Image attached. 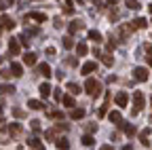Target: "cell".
<instances>
[{
    "label": "cell",
    "instance_id": "cell-11",
    "mask_svg": "<svg viewBox=\"0 0 152 150\" xmlns=\"http://www.w3.org/2000/svg\"><path fill=\"white\" fill-rule=\"evenodd\" d=\"M26 19H36V21H40V23H45L47 21V15L45 13H32V15H28Z\"/></svg>",
    "mask_w": 152,
    "mask_h": 150
},
{
    "label": "cell",
    "instance_id": "cell-6",
    "mask_svg": "<svg viewBox=\"0 0 152 150\" xmlns=\"http://www.w3.org/2000/svg\"><path fill=\"white\" fill-rule=\"evenodd\" d=\"M127 102H129L127 91H121L118 95H116V106H118V108H125V106H127Z\"/></svg>",
    "mask_w": 152,
    "mask_h": 150
},
{
    "label": "cell",
    "instance_id": "cell-33",
    "mask_svg": "<svg viewBox=\"0 0 152 150\" xmlns=\"http://www.w3.org/2000/svg\"><path fill=\"white\" fill-rule=\"evenodd\" d=\"M127 7L135 11V9H140V2H137V0H127Z\"/></svg>",
    "mask_w": 152,
    "mask_h": 150
},
{
    "label": "cell",
    "instance_id": "cell-47",
    "mask_svg": "<svg viewBox=\"0 0 152 150\" xmlns=\"http://www.w3.org/2000/svg\"><path fill=\"white\" fill-rule=\"evenodd\" d=\"M148 9H150V13H152V4H150V7H148Z\"/></svg>",
    "mask_w": 152,
    "mask_h": 150
},
{
    "label": "cell",
    "instance_id": "cell-4",
    "mask_svg": "<svg viewBox=\"0 0 152 150\" xmlns=\"http://www.w3.org/2000/svg\"><path fill=\"white\" fill-rule=\"evenodd\" d=\"M0 26H2L4 30H13L15 28V21L11 19L9 15H2V17H0Z\"/></svg>",
    "mask_w": 152,
    "mask_h": 150
},
{
    "label": "cell",
    "instance_id": "cell-15",
    "mask_svg": "<svg viewBox=\"0 0 152 150\" xmlns=\"http://www.w3.org/2000/svg\"><path fill=\"white\" fill-rule=\"evenodd\" d=\"M28 108H32V110H45V104L38 102V100H30L28 102Z\"/></svg>",
    "mask_w": 152,
    "mask_h": 150
},
{
    "label": "cell",
    "instance_id": "cell-12",
    "mask_svg": "<svg viewBox=\"0 0 152 150\" xmlns=\"http://www.w3.org/2000/svg\"><path fill=\"white\" fill-rule=\"evenodd\" d=\"M9 53H11V55H17V53H19V42H17V38H11V42H9Z\"/></svg>",
    "mask_w": 152,
    "mask_h": 150
},
{
    "label": "cell",
    "instance_id": "cell-31",
    "mask_svg": "<svg viewBox=\"0 0 152 150\" xmlns=\"http://www.w3.org/2000/svg\"><path fill=\"white\" fill-rule=\"evenodd\" d=\"M83 144H85V146H93V144H95L93 135H85V138H83Z\"/></svg>",
    "mask_w": 152,
    "mask_h": 150
},
{
    "label": "cell",
    "instance_id": "cell-39",
    "mask_svg": "<svg viewBox=\"0 0 152 150\" xmlns=\"http://www.w3.org/2000/svg\"><path fill=\"white\" fill-rule=\"evenodd\" d=\"M114 47H116V45H114V42H112V38H110V42H108V51H114Z\"/></svg>",
    "mask_w": 152,
    "mask_h": 150
},
{
    "label": "cell",
    "instance_id": "cell-20",
    "mask_svg": "<svg viewBox=\"0 0 152 150\" xmlns=\"http://www.w3.org/2000/svg\"><path fill=\"white\" fill-rule=\"evenodd\" d=\"M9 133H11V135H19V133H21V125H19V123H11Z\"/></svg>",
    "mask_w": 152,
    "mask_h": 150
},
{
    "label": "cell",
    "instance_id": "cell-43",
    "mask_svg": "<svg viewBox=\"0 0 152 150\" xmlns=\"http://www.w3.org/2000/svg\"><path fill=\"white\" fill-rule=\"evenodd\" d=\"M99 150H112V146H108V144H106V146H102Z\"/></svg>",
    "mask_w": 152,
    "mask_h": 150
},
{
    "label": "cell",
    "instance_id": "cell-32",
    "mask_svg": "<svg viewBox=\"0 0 152 150\" xmlns=\"http://www.w3.org/2000/svg\"><path fill=\"white\" fill-rule=\"evenodd\" d=\"M102 61H104V66H112V55H102Z\"/></svg>",
    "mask_w": 152,
    "mask_h": 150
},
{
    "label": "cell",
    "instance_id": "cell-45",
    "mask_svg": "<svg viewBox=\"0 0 152 150\" xmlns=\"http://www.w3.org/2000/svg\"><path fill=\"white\" fill-rule=\"evenodd\" d=\"M123 150H133V148H131L129 144H125V146H123Z\"/></svg>",
    "mask_w": 152,
    "mask_h": 150
},
{
    "label": "cell",
    "instance_id": "cell-30",
    "mask_svg": "<svg viewBox=\"0 0 152 150\" xmlns=\"http://www.w3.org/2000/svg\"><path fill=\"white\" fill-rule=\"evenodd\" d=\"M64 47H66V49H72V47H74L72 36H66V38H64Z\"/></svg>",
    "mask_w": 152,
    "mask_h": 150
},
{
    "label": "cell",
    "instance_id": "cell-38",
    "mask_svg": "<svg viewBox=\"0 0 152 150\" xmlns=\"http://www.w3.org/2000/svg\"><path fill=\"white\" fill-rule=\"evenodd\" d=\"M55 100H57V102L61 100V89H55Z\"/></svg>",
    "mask_w": 152,
    "mask_h": 150
},
{
    "label": "cell",
    "instance_id": "cell-53",
    "mask_svg": "<svg viewBox=\"0 0 152 150\" xmlns=\"http://www.w3.org/2000/svg\"><path fill=\"white\" fill-rule=\"evenodd\" d=\"M150 104H152V100H150Z\"/></svg>",
    "mask_w": 152,
    "mask_h": 150
},
{
    "label": "cell",
    "instance_id": "cell-22",
    "mask_svg": "<svg viewBox=\"0 0 152 150\" xmlns=\"http://www.w3.org/2000/svg\"><path fill=\"white\" fill-rule=\"evenodd\" d=\"M78 30H83V21H72L70 23V34H76Z\"/></svg>",
    "mask_w": 152,
    "mask_h": 150
},
{
    "label": "cell",
    "instance_id": "cell-1",
    "mask_svg": "<svg viewBox=\"0 0 152 150\" xmlns=\"http://www.w3.org/2000/svg\"><path fill=\"white\" fill-rule=\"evenodd\" d=\"M85 89H87V93H89V95L97 97L99 93H102V83H99V80H95V78H87Z\"/></svg>",
    "mask_w": 152,
    "mask_h": 150
},
{
    "label": "cell",
    "instance_id": "cell-48",
    "mask_svg": "<svg viewBox=\"0 0 152 150\" xmlns=\"http://www.w3.org/2000/svg\"><path fill=\"white\" fill-rule=\"evenodd\" d=\"M7 2H15V0H7Z\"/></svg>",
    "mask_w": 152,
    "mask_h": 150
},
{
    "label": "cell",
    "instance_id": "cell-14",
    "mask_svg": "<svg viewBox=\"0 0 152 150\" xmlns=\"http://www.w3.org/2000/svg\"><path fill=\"white\" fill-rule=\"evenodd\" d=\"M28 144H30V146H32L34 150H45V144H42L40 140H38V138H32V140H30Z\"/></svg>",
    "mask_w": 152,
    "mask_h": 150
},
{
    "label": "cell",
    "instance_id": "cell-21",
    "mask_svg": "<svg viewBox=\"0 0 152 150\" xmlns=\"http://www.w3.org/2000/svg\"><path fill=\"white\" fill-rule=\"evenodd\" d=\"M61 104H64L66 108H74V97H72V95H64V97H61Z\"/></svg>",
    "mask_w": 152,
    "mask_h": 150
},
{
    "label": "cell",
    "instance_id": "cell-28",
    "mask_svg": "<svg viewBox=\"0 0 152 150\" xmlns=\"http://www.w3.org/2000/svg\"><path fill=\"white\" fill-rule=\"evenodd\" d=\"M13 116H15V119H23L26 112H23L21 108H13Z\"/></svg>",
    "mask_w": 152,
    "mask_h": 150
},
{
    "label": "cell",
    "instance_id": "cell-41",
    "mask_svg": "<svg viewBox=\"0 0 152 150\" xmlns=\"http://www.w3.org/2000/svg\"><path fill=\"white\" fill-rule=\"evenodd\" d=\"M4 9H7V4H4V2H2V0H0V13H2V11H4Z\"/></svg>",
    "mask_w": 152,
    "mask_h": 150
},
{
    "label": "cell",
    "instance_id": "cell-37",
    "mask_svg": "<svg viewBox=\"0 0 152 150\" xmlns=\"http://www.w3.org/2000/svg\"><path fill=\"white\" fill-rule=\"evenodd\" d=\"M53 21H55V28H61V23H64V21H61V17H55Z\"/></svg>",
    "mask_w": 152,
    "mask_h": 150
},
{
    "label": "cell",
    "instance_id": "cell-52",
    "mask_svg": "<svg viewBox=\"0 0 152 150\" xmlns=\"http://www.w3.org/2000/svg\"><path fill=\"white\" fill-rule=\"evenodd\" d=\"M0 34H2V30H0Z\"/></svg>",
    "mask_w": 152,
    "mask_h": 150
},
{
    "label": "cell",
    "instance_id": "cell-24",
    "mask_svg": "<svg viewBox=\"0 0 152 150\" xmlns=\"http://www.w3.org/2000/svg\"><path fill=\"white\" fill-rule=\"evenodd\" d=\"M70 116H72L74 121H78V119H83V116H85V110H83V108H78V110H72V114H70Z\"/></svg>",
    "mask_w": 152,
    "mask_h": 150
},
{
    "label": "cell",
    "instance_id": "cell-35",
    "mask_svg": "<svg viewBox=\"0 0 152 150\" xmlns=\"http://www.w3.org/2000/svg\"><path fill=\"white\" fill-rule=\"evenodd\" d=\"M51 116H53V119H64V112H59V110H53V112H51Z\"/></svg>",
    "mask_w": 152,
    "mask_h": 150
},
{
    "label": "cell",
    "instance_id": "cell-44",
    "mask_svg": "<svg viewBox=\"0 0 152 150\" xmlns=\"http://www.w3.org/2000/svg\"><path fill=\"white\" fill-rule=\"evenodd\" d=\"M116 4V0H108V7H114Z\"/></svg>",
    "mask_w": 152,
    "mask_h": 150
},
{
    "label": "cell",
    "instance_id": "cell-50",
    "mask_svg": "<svg viewBox=\"0 0 152 150\" xmlns=\"http://www.w3.org/2000/svg\"><path fill=\"white\" fill-rule=\"evenodd\" d=\"M76 2H83V0H76Z\"/></svg>",
    "mask_w": 152,
    "mask_h": 150
},
{
    "label": "cell",
    "instance_id": "cell-9",
    "mask_svg": "<svg viewBox=\"0 0 152 150\" xmlns=\"http://www.w3.org/2000/svg\"><path fill=\"white\" fill-rule=\"evenodd\" d=\"M38 74H42L45 78L51 76V66L49 64H38Z\"/></svg>",
    "mask_w": 152,
    "mask_h": 150
},
{
    "label": "cell",
    "instance_id": "cell-40",
    "mask_svg": "<svg viewBox=\"0 0 152 150\" xmlns=\"http://www.w3.org/2000/svg\"><path fill=\"white\" fill-rule=\"evenodd\" d=\"M66 61H68V64H70V66H76V59H74V57H68V59H66Z\"/></svg>",
    "mask_w": 152,
    "mask_h": 150
},
{
    "label": "cell",
    "instance_id": "cell-19",
    "mask_svg": "<svg viewBox=\"0 0 152 150\" xmlns=\"http://www.w3.org/2000/svg\"><path fill=\"white\" fill-rule=\"evenodd\" d=\"M55 146L59 148V150H68V148H70V142H68L66 138H59V140L55 142Z\"/></svg>",
    "mask_w": 152,
    "mask_h": 150
},
{
    "label": "cell",
    "instance_id": "cell-13",
    "mask_svg": "<svg viewBox=\"0 0 152 150\" xmlns=\"http://www.w3.org/2000/svg\"><path fill=\"white\" fill-rule=\"evenodd\" d=\"M23 64L26 66H34L36 64V53H26L23 55Z\"/></svg>",
    "mask_w": 152,
    "mask_h": 150
},
{
    "label": "cell",
    "instance_id": "cell-2",
    "mask_svg": "<svg viewBox=\"0 0 152 150\" xmlns=\"http://www.w3.org/2000/svg\"><path fill=\"white\" fill-rule=\"evenodd\" d=\"M144 93L142 91H135V93H133V114H137V112L144 108Z\"/></svg>",
    "mask_w": 152,
    "mask_h": 150
},
{
    "label": "cell",
    "instance_id": "cell-10",
    "mask_svg": "<svg viewBox=\"0 0 152 150\" xmlns=\"http://www.w3.org/2000/svg\"><path fill=\"white\" fill-rule=\"evenodd\" d=\"M93 70H97V64H95V61H87V64L80 68V72H83V74H91Z\"/></svg>",
    "mask_w": 152,
    "mask_h": 150
},
{
    "label": "cell",
    "instance_id": "cell-3",
    "mask_svg": "<svg viewBox=\"0 0 152 150\" xmlns=\"http://www.w3.org/2000/svg\"><path fill=\"white\" fill-rule=\"evenodd\" d=\"M133 76H135V80H148V70L146 68H135L133 70Z\"/></svg>",
    "mask_w": 152,
    "mask_h": 150
},
{
    "label": "cell",
    "instance_id": "cell-26",
    "mask_svg": "<svg viewBox=\"0 0 152 150\" xmlns=\"http://www.w3.org/2000/svg\"><path fill=\"white\" fill-rule=\"evenodd\" d=\"M108 119H110L112 123H116V125L123 121V119H121V112H110V114H108Z\"/></svg>",
    "mask_w": 152,
    "mask_h": 150
},
{
    "label": "cell",
    "instance_id": "cell-51",
    "mask_svg": "<svg viewBox=\"0 0 152 150\" xmlns=\"http://www.w3.org/2000/svg\"><path fill=\"white\" fill-rule=\"evenodd\" d=\"M0 64H2V57H0Z\"/></svg>",
    "mask_w": 152,
    "mask_h": 150
},
{
    "label": "cell",
    "instance_id": "cell-29",
    "mask_svg": "<svg viewBox=\"0 0 152 150\" xmlns=\"http://www.w3.org/2000/svg\"><path fill=\"white\" fill-rule=\"evenodd\" d=\"M68 91L70 93H80V87L76 85V83H68Z\"/></svg>",
    "mask_w": 152,
    "mask_h": 150
},
{
    "label": "cell",
    "instance_id": "cell-16",
    "mask_svg": "<svg viewBox=\"0 0 152 150\" xmlns=\"http://www.w3.org/2000/svg\"><path fill=\"white\" fill-rule=\"evenodd\" d=\"M17 89L13 87V85H2L0 83V93H2V95H9V93H15Z\"/></svg>",
    "mask_w": 152,
    "mask_h": 150
},
{
    "label": "cell",
    "instance_id": "cell-27",
    "mask_svg": "<svg viewBox=\"0 0 152 150\" xmlns=\"http://www.w3.org/2000/svg\"><path fill=\"white\" fill-rule=\"evenodd\" d=\"M76 53H78L80 57H83V55H87V45H85V42H78V47H76Z\"/></svg>",
    "mask_w": 152,
    "mask_h": 150
},
{
    "label": "cell",
    "instance_id": "cell-5",
    "mask_svg": "<svg viewBox=\"0 0 152 150\" xmlns=\"http://www.w3.org/2000/svg\"><path fill=\"white\" fill-rule=\"evenodd\" d=\"M146 26H148V21L142 19V17H137V19H133V21H131L129 28H131V32H133V30H142V28H146Z\"/></svg>",
    "mask_w": 152,
    "mask_h": 150
},
{
    "label": "cell",
    "instance_id": "cell-49",
    "mask_svg": "<svg viewBox=\"0 0 152 150\" xmlns=\"http://www.w3.org/2000/svg\"><path fill=\"white\" fill-rule=\"evenodd\" d=\"M150 66H152V57H150Z\"/></svg>",
    "mask_w": 152,
    "mask_h": 150
},
{
    "label": "cell",
    "instance_id": "cell-36",
    "mask_svg": "<svg viewBox=\"0 0 152 150\" xmlns=\"http://www.w3.org/2000/svg\"><path fill=\"white\" fill-rule=\"evenodd\" d=\"M9 76H11L9 70H0V78H9Z\"/></svg>",
    "mask_w": 152,
    "mask_h": 150
},
{
    "label": "cell",
    "instance_id": "cell-17",
    "mask_svg": "<svg viewBox=\"0 0 152 150\" xmlns=\"http://www.w3.org/2000/svg\"><path fill=\"white\" fill-rule=\"evenodd\" d=\"M89 40H93V42H102V34H99L97 30H89Z\"/></svg>",
    "mask_w": 152,
    "mask_h": 150
},
{
    "label": "cell",
    "instance_id": "cell-34",
    "mask_svg": "<svg viewBox=\"0 0 152 150\" xmlns=\"http://www.w3.org/2000/svg\"><path fill=\"white\" fill-rule=\"evenodd\" d=\"M30 127H32L34 131H40V121H32V123H30Z\"/></svg>",
    "mask_w": 152,
    "mask_h": 150
},
{
    "label": "cell",
    "instance_id": "cell-46",
    "mask_svg": "<svg viewBox=\"0 0 152 150\" xmlns=\"http://www.w3.org/2000/svg\"><path fill=\"white\" fill-rule=\"evenodd\" d=\"M2 106H4V104H2V100H0V114H2Z\"/></svg>",
    "mask_w": 152,
    "mask_h": 150
},
{
    "label": "cell",
    "instance_id": "cell-8",
    "mask_svg": "<svg viewBox=\"0 0 152 150\" xmlns=\"http://www.w3.org/2000/svg\"><path fill=\"white\" fill-rule=\"evenodd\" d=\"M9 72H13V76H23V68H21V64H17V61H11V70Z\"/></svg>",
    "mask_w": 152,
    "mask_h": 150
},
{
    "label": "cell",
    "instance_id": "cell-7",
    "mask_svg": "<svg viewBox=\"0 0 152 150\" xmlns=\"http://www.w3.org/2000/svg\"><path fill=\"white\" fill-rule=\"evenodd\" d=\"M108 104H110V93H106V95H104V106H102L99 112H97V116H99V119L108 114Z\"/></svg>",
    "mask_w": 152,
    "mask_h": 150
},
{
    "label": "cell",
    "instance_id": "cell-23",
    "mask_svg": "<svg viewBox=\"0 0 152 150\" xmlns=\"http://www.w3.org/2000/svg\"><path fill=\"white\" fill-rule=\"evenodd\" d=\"M121 127H123V131H125L127 135H135L137 133V129L133 127V125H121Z\"/></svg>",
    "mask_w": 152,
    "mask_h": 150
},
{
    "label": "cell",
    "instance_id": "cell-25",
    "mask_svg": "<svg viewBox=\"0 0 152 150\" xmlns=\"http://www.w3.org/2000/svg\"><path fill=\"white\" fill-rule=\"evenodd\" d=\"M148 135H150V129H144L142 133H140V140H142V144H144V146H148V144H150V142H148Z\"/></svg>",
    "mask_w": 152,
    "mask_h": 150
},
{
    "label": "cell",
    "instance_id": "cell-18",
    "mask_svg": "<svg viewBox=\"0 0 152 150\" xmlns=\"http://www.w3.org/2000/svg\"><path fill=\"white\" fill-rule=\"evenodd\" d=\"M51 91H53V89H51L49 83H42V85H40V95H42V97H49V95H51Z\"/></svg>",
    "mask_w": 152,
    "mask_h": 150
},
{
    "label": "cell",
    "instance_id": "cell-42",
    "mask_svg": "<svg viewBox=\"0 0 152 150\" xmlns=\"http://www.w3.org/2000/svg\"><path fill=\"white\" fill-rule=\"evenodd\" d=\"M146 53H148V55H152V45H148V47H146Z\"/></svg>",
    "mask_w": 152,
    "mask_h": 150
}]
</instances>
